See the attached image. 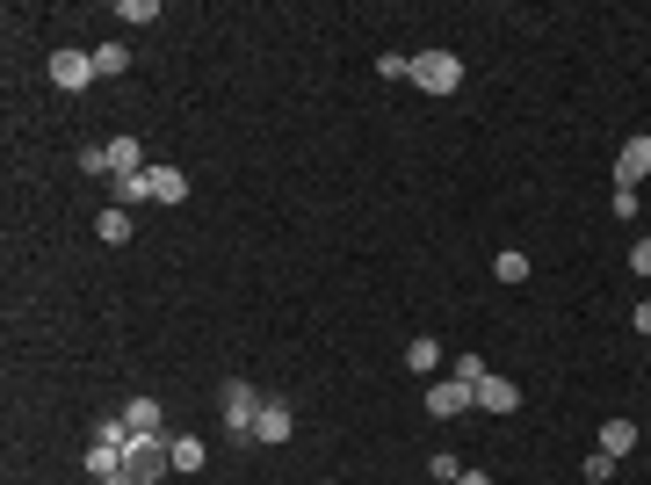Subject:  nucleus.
<instances>
[{"label": "nucleus", "instance_id": "1", "mask_svg": "<svg viewBox=\"0 0 651 485\" xmlns=\"http://www.w3.org/2000/svg\"><path fill=\"white\" fill-rule=\"evenodd\" d=\"M217 406H225V435H232V442H254V420H261V406H268V391H254L246 377H225Z\"/></svg>", "mask_w": 651, "mask_h": 485}, {"label": "nucleus", "instance_id": "2", "mask_svg": "<svg viewBox=\"0 0 651 485\" xmlns=\"http://www.w3.org/2000/svg\"><path fill=\"white\" fill-rule=\"evenodd\" d=\"M420 95H456L463 87V58L456 51H413V73H406Z\"/></svg>", "mask_w": 651, "mask_h": 485}, {"label": "nucleus", "instance_id": "3", "mask_svg": "<svg viewBox=\"0 0 651 485\" xmlns=\"http://www.w3.org/2000/svg\"><path fill=\"white\" fill-rule=\"evenodd\" d=\"M123 471L138 485H160V471H174V442L167 435H131L123 442Z\"/></svg>", "mask_w": 651, "mask_h": 485}, {"label": "nucleus", "instance_id": "4", "mask_svg": "<svg viewBox=\"0 0 651 485\" xmlns=\"http://www.w3.org/2000/svg\"><path fill=\"white\" fill-rule=\"evenodd\" d=\"M51 87H66V95H80V87H95V51H51Z\"/></svg>", "mask_w": 651, "mask_h": 485}, {"label": "nucleus", "instance_id": "5", "mask_svg": "<svg viewBox=\"0 0 651 485\" xmlns=\"http://www.w3.org/2000/svg\"><path fill=\"white\" fill-rule=\"evenodd\" d=\"M471 406H478L471 384H456V377H434V384H427V413H434V420H463Z\"/></svg>", "mask_w": 651, "mask_h": 485}, {"label": "nucleus", "instance_id": "6", "mask_svg": "<svg viewBox=\"0 0 651 485\" xmlns=\"http://www.w3.org/2000/svg\"><path fill=\"white\" fill-rule=\"evenodd\" d=\"M471 399H478V413H514V406H521V384H514V377H500V370H485Z\"/></svg>", "mask_w": 651, "mask_h": 485}, {"label": "nucleus", "instance_id": "7", "mask_svg": "<svg viewBox=\"0 0 651 485\" xmlns=\"http://www.w3.org/2000/svg\"><path fill=\"white\" fill-rule=\"evenodd\" d=\"M651 174V138H623V153H615V189H644Z\"/></svg>", "mask_w": 651, "mask_h": 485}, {"label": "nucleus", "instance_id": "8", "mask_svg": "<svg viewBox=\"0 0 651 485\" xmlns=\"http://www.w3.org/2000/svg\"><path fill=\"white\" fill-rule=\"evenodd\" d=\"M290 435H297L290 399H268V406H261V420H254V442H268V449H275V442H290Z\"/></svg>", "mask_w": 651, "mask_h": 485}, {"label": "nucleus", "instance_id": "9", "mask_svg": "<svg viewBox=\"0 0 651 485\" xmlns=\"http://www.w3.org/2000/svg\"><path fill=\"white\" fill-rule=\"evenodd\" d=\"M145 196L152 203H189V174L181 167H145Z\"/></svg>", "mask_w": 651, "mask_h": 485}, {"label": "nucleus", "instance_id": "10", "mask_svg": "<svg viewBox=\"0 0 651 485\" xmlns=\"http://www.w3.org/2000/svg\"><path fill=\"white\" fill-rule=\"evenodd\" d=\"M406 370H413V377H427V384H434V370H442V341H434V333H420V341H413V348H406Z\"/></svg>", "mask_w": 651, "mask_h": 485}, {"label": "nucleus", "instance_id": "11", "mask_svg": "<svg viewBox=\"0 0 651 485\" xmlns=\"http://www.w3.org/2000/svg\"><path fill=\"white\" fill-rule=\"evenodd\" d=\"M601 449H608L615 464H623L630 449H637V420H601Z\"/></svg>", "mask_w": 651, "mask_h": 485}, {"label": "nucleus", "instance_id": "12", "mask_svg": "<svg viewBox=\"0 0 651 485\" xmlns=\"http://www.w3.org/2000/svg\"><path fill=\"white\" fill-rule=\"evenodd\" d=\"M95 239H102V247H123V239H131V210H123V203H109L102 218H95Z\"/></svg>", "mask_w": 651, "mask_h": 485}, {"label": "nucleus", "instance_id": "13", "mask_svg": "<svg viewBox=\"0 0 651 485\" xmlns=\"http://www.w3.org/2000/svg\"><path fill=\"white\" fill-rule=\"evenodd\" d=\"M109 167H116V181L123 174H145V145L138 138H109Z\"/></svg>", "mask_w": 651, "mask_h": 485}, {"label": "nucleus", "instance_id": "14", "mask_svg": "<svg viewBox=\"0 0 651 485\" xmlns=\"http://www.w3.org/2000/svg\"><path fill=\"white\" fill-rule=\"evenodd\" d=\"M123 471V442H87V478H116Z\"/></svg>", "mask_w": 651, "mask_h": 485}, {"label": "nucleus", "instance_id": "15", "mask_svg": "<svg viewBox=\"0 0 651 485\" xmlns=\"http://www.w3.org/2000/svg\"><path fill=\"white\" fill-rule=\"evenodd\" d=\"M203 464H210V442H203V435H174V471H189V478H196Z\"/></svg>", "mask_w": 651, "mask_h": 485}, {"label": "nucleus", "instance_id": "16", "mask_svg": "<svg viewBox=\"0 0 651 485\" xmlns=\"http://www.w3.org/2000/svg\"><path fill=\"white\" fill-rule=\"evenodd\" d=\"M123 428H131V435H160V399H131V406H123Z\"/></svg>", "mask_w": 651, "mask_h": 485}, {"label": "nucleus", "instance_id": "17", "mask_svg": "<svg viewBox=\"0 0 651 485\" xmlns=\"http://www.w3.org/2000/svg\"><path fill=\"white\" fill-rule=\"evenodd\" d=\"M492 276H500V283H529V254H521V247L492 254Z\"/></svg>", "mask_w": 651, "mask_h": 485}, {"label": "nucleus", "instance_id": "18", "mask_svg": "<svg viewBox=\"0 0 651 485\" xmlns=\"http://www.w3.org/2000/svg\"><path fill=\"white\" fill-rule=\"evenodd\" d=\"M123 66H131V51H123V44H95V80H116Z\"/></svg>", "mask_w": 651, "mask_h": 485}, {"label": "nucleus", "instance_id": "19", "mask_svg": "<svg viewBox=\"0 0 651 485\" xmlns=\"http://www.w3.org/2000/svg\"><path fill=\"white\" fill-rule=\"evenodd\" d=\"M116 22H131V29L160 22V0H123V8H116Z\"/></svg>", "mask_w": 651, "mask_h": 485}, {"label": "nucleus", "instance_id": "20", "mask_svg": "<svg viewBox=\"0 0 651 485\" xmlns=\"http://www.w3.org/2000/svg\"><path fill=\"white\" fill-rule=\"evenodd\" d=\"M80 174H95V181H116V167H109V145H87V153H80Z\"/></svg>", "mask_w": 651, "mask_h": 485}, {"label": "nucleus", "instance_id": "21", "mask_svg": "<svg viewBox=\"0 0 651 485\" xmlns=\"http://www.w3.org/2000/svg\"><path fill=\"white\" fill-rule=\"evenodd\" d=\"M615 478V457L608 449H586V485H608Z\"/></svg>", "mask_w": 651, "mask_h": 485}, {"label": "nucleus", "instance_id": "22", "mask_svg": "<svg viewBox=\"0 0 651 485\" xmlns=\"http://www.w3.org/2000/svg\"><path fill=\"white\" fill-rule=\"evenodd\" d=\"M427 478H442V485H456V478H463V464L449 457V449H434V457H427Z\"/></svg>", "mask_w": 651, "mask_h": 485}, {"label": "nucleus", "instance_id": "23", "mask_svg": "<svg viewBox=\"0 0 651 485\" xmlns=\"http://www.w3.org/2000/svg\"><path fill=\"white\" fill-rule=\"evenodd\" d=\"M449 377H456V384H471V391H478V377H485V362H478V355H456V362H449Z\"/></svg>", "mask_w": 651, "mask_h": 485}, {"label": "nucleus", "instance_id": "24", "mask_svg": "<svg viewBox=\"0 0 651 485\" xmlns=\"http://www.w3.org/2000/svg\"><path fill=\"white\" fill-rule=\"evenodd\" d=\"M377 73H384V80H406V73H413V58H406V51H384V58H377Z\"/></svg>", "mask_w": 651, "mask_h": 485}, {"label": "nucleus", "instance_id": "25", "mask_svg": "<svg viewBox=\"0 0 651 485\" xmlns=\"http://www.w3.org/2000/svg\"><path fill=\"white\" fill-rule=\"evenodd\" d=\"M630 268H637V276H651V239H637V247H630Z\"/></svg>", "mask_w": 651, "mask_h": 485}, {"label": "nucleus", "instance_id": "26", "mask_svg": "<svg viewBox=\"0 0 651 485\" xmlns=\"http://www.w3.org/2000/svg\"><path fill=\"white\" fill-rule=\"evenodd\" d=\"M630 326H637V333H651V297H644V305H630Z\"/></svg>", "mask_w": 651, "mask_h": 485}, {"label": "nucleus", "instance_id": "27", "mask_svg": "<svg viewBox=\"0 0 651 485\" xmlns=\"http://www.w3.org/2000/svg\"><path fill=\"white\" fill-rule=\"evenodd\" d=\"M456 485H492V478H485V471H463V478H456Z\"/></svg>", "mask_w": 651, "mask_h": 485}, {"label": "nucleus", "instance_id": "28", "mask_svg": "<svg viewBox=\"0 0 651 485\" xmlns=\"http://www.w3.org/2000/svg\"><path fill=\"white\" fill-rule=\"evenodd\" d=\"M102 485H138V478H131V471H116V478H102Z\"/></svg>", "mask_w": 651, "mask_h": 485}]
</instances>
